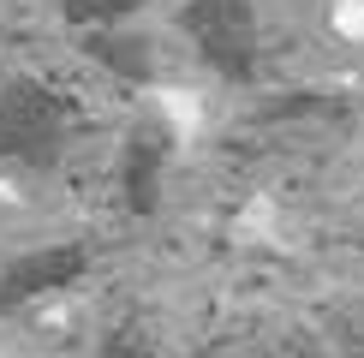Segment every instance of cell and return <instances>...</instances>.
<instances>
[{"label":"cell","instance_id":"2","mask_svg":"<svg viewBox=\"0 0 364 358\" xmlns=\"http://www.w3.org/2000/svg\"><path fill=\"white\" fill-rule=\"evenodd\" d=\"M60 131V108L36 84H6L0 90V156H30Z\"/></svg>","mask_w":364,"mask_h":358},{"label":"cell","instance_id":"3","mask_svg":"<svg viewBox=\"0 0 364 358\" xmlns=\"http://www.w3.org/2000/svg\"><path fill=\"white\" fill-rule=\"evenodd\" d=\"M72 268H78V251H48V257L12 268V293H42V287H54V281H66Z\"/></svg>","mask_w":364,"mask_h":358},{"label":"cell","instance_id":"1","mask_svg":"<svg viewBox=\"0 0 364 358\" xmlns=\"http://www.w3.org/2000/svg\"><path fill=\"white\" fill-rule=\"evenodd\" d=\"M186 24L221 72H245V60H251V6L245 0H197L186 12Z\"/></svg>","mask_w":364,"mask_h":358},{"label":"cell","instance_id":"5","mask_svg":"<svg viewBox=\"0 0 364 358\" xmlns=\"http://www.w3.org/2000/svg\"><path fill=\"white\" fill-rule=\"evenodd\" d=\"M335 30L353 36V42H364V0H341L335 6Z\"/></svg>","mask_w":364,"mask_h":358},{"label":"cell","instance_id":"4","mask_svg":"<svg viewBox=\"0 0 364 358\" xmlns=\"http://www.w3.org/2000/svg\"><path fill=\"white\" fill-rule=\"evenodd\" d=\"M138 0H66L72 18H119V12H132Z\"/></svg>","mask_w":364,"mask_h":358}]
</instances>
